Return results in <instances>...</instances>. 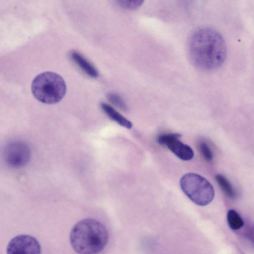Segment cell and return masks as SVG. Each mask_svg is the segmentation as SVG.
<instances>
[{"label": "cell", "mask_w": 254, "mask_h": 254, "mask_svg": "<svg viewBox=\"0 0 254 254\" xmlns=\"http://www.w3.org/2000/svg\"><path fill=\"white\" fill-rule=\"evenodd\" d=\"M188 53L192 64L203 70H212L221 66L227 56V48L221 34L209 27L194 30L190 36Z\"/></svg>", "instance_id": "obj_1"}, {"label": "cell", "mask_w": 254, "mask_h": 254, "mask_svg": "<svg viewBox=\"0 0 254 254\" xmlns=\"http://www.w3.org/2000/svg\"><path fill=\"white\" fill-rule=\"evenodd\" d=\"M109 234L100 221L91 218L80 220L72 227L69 236L70 245L79 254H97L106 247Z\"/></svg>", "instance_id": "obj_2"}, {"label": "cell", "mask_w": 254, "mask_h": 254, "mask_svg": "<svg viewBox=\"0 0 254 254\" xmlns=\"http://www.w3.org/2000/svg\"><path fill=\"white\" fill-rule=\"evenodd\" d=\"M31 89L34 96L40 102L56 104L64 96L66 86L63 78L59 74L47 71L37 75L33 79Z\"/></svg>", "instance_id": "obj_3"}, {"label": "cell", "mask_w": 254, "mask_h": 254, "mask_svg": "<svg viewBox=\"0 0 254 254\" xmlns=\"http://www.w3.org/2000/svg\"><path fill=\"white\" fill-rule=\"evenodd\" d=\"M180 186L185 194L200 206L208 204L214 196V190L211 184L196 174L190 173L184 175L180 180Z\"/></svg>", "instance_id": "obj_4"}, {"label": "cell", "mask_w": 254, "mask_h": 254, "mask_svg": "<svg viewBox=\"0 0 254 254\" xmlns=\"http://www.w3.org/2000/svg\"><path fill=\"white\" fill-rule=\"evenodd\" d=\"M3 157L6 164L10 168H20L26 165L31 158L29 145L21 141H14L4 147Z\"/></svg>", "instance_id": "obj_5"}, {"label": "cell", "mask_w": 254, "mask_h": 254, "mask_svg": "<svg viewBox=\"0 0 254 254\" xmlns=\"http://www.w3.org/2000/svg\"><path fill=\"white\" fill-rule=\"evenodd\" d=\"M181 134L176 133H164L157 138V142L166 146L176 156L184 161L192 159L194 153L189 145L181 142L179 138Z\"/></svg>", "instance_id": "obj_6"}, {"label": "cell", "mask_w": 254, "mask_h": 254, "mask_svg": "<svg viewBox=\"0 0 254 254\" xmlns=\"http://www.w3.org/2000/svg\"><path fill=\"white\" fill-rule=\"evenodd\" d=\"M38 240L28 235H19L13 238L6 248L7 254H41Z\"/></svg>", "instance_id": "obj_7"}, {"label": "cell", "mask_w": 254, "mask_h": 254, "mask_svg": "<svg viewBox=\"0 0 254 254\" xmlns=\"http://www.w3.org/2000/svg\"><path fill=\"white\" fill-rule=\"evenodd\" d=\"M71 59L88 75L93 78L98 76V72L96 68L83 56L78 52L72 51L70 53Z\"/></svg>", "instance_id": "obj_8"}, {"label": "cell", "mask_w": 254, "mask_h": 254, "mask_svg": "<svg viewBox=\"0 0 254 254\" xmlns=\"http://www.w3.org/2000/svg\"><path fill=\"white\" fill-rule=\"evenodd\" d=\"M101 107L103 112L112 121L115 122L121 126L128 129L132 127V124L131 122L125 118L110 105L105 103H102L101 104Z\"/></svg>", "instance_id": "obj_9"}, {"label": "cell", "mask_w": 254, "mask_h": 254, "mask_svg": "<svg viewBox=\"0 0 254 254\" xmlns=\"http://www.w3.org/2000/svg\"><path fill=\"white\" fill-rule=\"evenodd\" d=\"M215 179L226 196L231 199H234L236 197V191L225 177L221 174H217L215 176Z\"/></svg>", "instance_id": "obj_10"}, {"label": "cell", "mask_w": 254, "mask_h": 254, "mask_svg": "<svg viewBox=\"0 0 254 254\" xmlns=\"http://www.w3.org/2000/svg\"><path fill=\"white\" fill-rule=\"evenodd\" d=\"M227 220L230 228L238 230L243 227L244 222L240 214L234 209H230L227 214Z\"/></svg>", "instance_id": "obj_11"}, {"label": "cell", "mask_w": 254, "mask_h": 254, "mask_svg": "<svg viewBox=\"0 0 254 254\" xmlns=\"http://www.w3.org/2000/svg\"><path fill=\"white\" fill-rule=\"evenodd\" d=\"M199 151L203 158L207 161H211L213 158V152L209 145L204 141L198 142Z\"/></svg>", "instance_id": "obj_12"}, {"label": "cell", "mask_w": 254, "mask_h": 254, "mask_svg": "<svg viewBox=\"0 0 254 254\" xmlns=\"http://www.w3.org/2000/svg\"><path fill=\"white\" fill-rule=\"evenodd\" d=\"M118 4L124 9L133 10L140 7L143 2V0H117Z\"/></svg>", "instance_id": "obj_13"}, {"label": "cell", "mask_w": 254, "mask_h": 254, "mask_svg": "<svg viewBox=\"0 0 254 254\" xmlns=\"http://www.w3.org/2000/svg\"><path fill=\"white\" fill-rule=\"evenodd\" d=\"M108 98L116 106L124 111H127V107L122 100V99L118 95L115 94H109Z\"/></svg>", "instance_id": "obj_14"}]
</instances>
